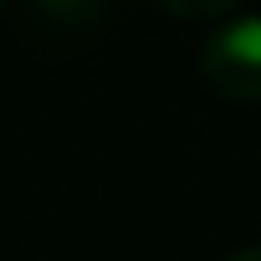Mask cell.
I'll list each match as a JSON object with an SVG mask.
<instances>
[{
	"mask_svg": "<svg viewBox=\"0 0 261 261\" xmlns=\"http://www.w3.org/2000/svg\"><path fill=\"white\" fill-rule=\"evenodd\" d=\"M113 0H36V11L57 26H82V21H97Z\"/></svg>",
	"mask_w": 261,
	"mask_h": 261,
	"instance_id": "obj_2",
	"label": "cell"
},
{
	"mask_svg": "<svg viewBox=\"0 0 261 261\" xmlns=\"http://www.w3.org/2000/svg\"><path fill=\"white\" fill-rule=\"evenodd\" d=\"M0 6H6V0H0Z\"/></svg>",
	"mask_w": 261,
	"mask_h": 261,
	"instance_id": "obj_5",
	"label": "cell"
},
{
	"mask_svg": "<svg viewBox=\"0 0 261 261\" xmlns=\"http://www.w3.org/2000/svg\"><path fill=\"white\" fill-rule=\"evenodd\" d=\"M225 261H261V246H241V251H230Z\"/></svg>",
	"mask_w": 261,
	"mask_h": 261,
	"instance_id": "obj_4",
	"label": "cell"
},
{
	"mask_svg": "<svg viewBox=\"0 0 261 261\" xmlns=\"http://www.w3.org/2000/svg\"><path fill=\"white\" fill-rule=\"evenodd\" d=\"M154 6H164L179 21H220V16H230L241 6V0H154Z\"/></svg>",
	"mask_w": 261,
	"mask_h": 261,
	"instance_id": "obj_3",
	"label": "cell"
},
{
	"mask_svg": "<svg viewBox=\"0 0 261 261\" xmlns=\"http://www.w3.org/2000/svg\"><path fill=\"white\" fill-rule=\"evenodd\" d=\"M200 72L220 97L261 102V16H225L200 51Z\"/></svg>",
	"mask_w": 261,
	"mask_h": 261,
	"instance_id": "obj_1",
	"label": "cell"
}]
</instances>
